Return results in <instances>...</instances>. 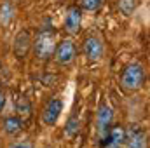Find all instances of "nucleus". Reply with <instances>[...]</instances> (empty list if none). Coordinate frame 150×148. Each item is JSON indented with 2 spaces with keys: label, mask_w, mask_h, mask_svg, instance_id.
I'll return each mask as SVG.
<instances>
[{
  "label": "nucleus",
  "mask_w": 150,
  "mask_h": 148,
  "mask_svg": "<svg viewBox=\"0 0 150 148\" xmlns=\"http://www.w3.org/2000/svg\"><path fill=\"white\" fill-rule=\"evenodd\" d=\"M56 45H58V42H56V32H54L52 26H42L38 30L33 44H32L33 54L40 61H49L54 56Z\"/></svg>",
  "instance_id": "obj_1"
},
{
  "label": "nucleus",
  "mask_w": 150,
  "mask_h": 148,
  "mask_svg": "<svg viewBox=\"0 0 150 148\" xmlns=\"http://www.w3.org/2000/svg\"><path fill=\"white\" fill-rule=\"evenodd\" d=\"M145 84V70L140 63H129L120 73V87L126 92H136Z\"/></svg>",
  "instance_id": "obj_2"
},
{
  "label": "nucleus",
  "mask_w": 150,
  "mask_h": 148,
  "mask_svg": "<svg viewBox=\"0 0 150 148\" xmlns=\"http://www.w3.org/2000/svg\"><path fill=\"white\" fill-rule=\"evenodd\" d=\"M54 61L59 65V66H70L77 58V47H75L74 40L72 38H65L61 40L58 45H56V51H54Z\"/></svg>",
  "instance_id": "obj_3"
},
{
  "label": "nucleus",
  "mask_w": 150,
  "mask_h": 148,
  "mask_svg": "<svg viewBox=\"0 0 150 148\" xmlns=\"http://www.w3.org/2000/svg\"><path fill=\"white\" fill-rule=\"evenodd\" d=\"M124 148H149V134L143 127L131 124L126 129Z\"/></svg>",
  "instance_id": "obj_4"
},
{
  "label": "nucleus",
  "mask_w": 150,
  "mask_h": 148,
  "mask_svg": "<svg viewBox=\"0 0 150 148\" xmlns=\"http://www.w3.org/2000/svg\"><path fill=\"white\" fill-rule=\"evenodd\" d=\"M112 118H113L112 108L107 103H101L98 111H96V131H98V141L100 143L107 138V134L112 127Z\"/></svg>",
  "instance_id": "obj_5"
},
{
  "label": "nucleus",
  "mask_w": 150,
  "mask_h": 148,
  "mask_svg": "<svg viewBox=\"0 0 150 148\" xmlns=\"http://www.w3.org/2000/svg\"><path fill=\"white\" fill-rule=\"evenodd\" d=\"M82 51H84V56L89 63H98L101 58H103V52H105V47H103V42L94 35H89V37L84 40V45H82Z\"/></svg>",
  "instance_id": "obj_6"
},
{
  "label": "nucleus",
  "mask_w": 150,
  "mask_h": 148,
  "mask_svg": "<svg viewBox=\"0 0 150 148\" xmlns=\"http://www.w3.org/2000/svg\"><path fill=\"white\" fill-rule=\"evenodd\" d=\"M61 111H63V101L59 98H51L42 108V124L49 127L54 125L61 117Z\"/></svg>",
  "instance_id": "obj_7"
},
{
  "label": "nucleus",
  "mask_w": 150,
  "mask_h": 148,
  "mask_svg": "<svg viewBox=\"0 0 150 148\" xmlns=\"http://www.w3.org/2000/svg\"><path fill=\"white\" fill-rule=\"evenodd\" d=\"M32 37L28 33V30H19L14 37V44H12V51H14V56L18 59H25L32 49Z\"/></svg>",
  "instance_id": "obj_8"
},
{
  "label": "nucleus",
  "mask_w": 150,
  "mask_h": 148,
  "mask_svg": "<svg viewBox=\"0 0 150 148\" xmlns=\"http://www.w3.org/2000/svg\"><path fill=\"white\" fill-rule=\"evenodd\" d=\"M80 26H82V9L79 5L68 7L67 16H65V32L70 35H75L80 32Z\"/></svg>",
  "instance_id": "obj_9"
},
{
  "label": "nucleus",
  "mask_w": 150,
  "mask_h": 148,
  "mask_svg": "<svg viewBox=\"0 0 150 148\" xmlns=\"http://www.w3.org/2000/svg\"><path fill=\"white\" fill-rule=\"evenodd\" d=\"M124 140H126V129L122 125H112L107 138L100 145L101 148H124Z\"/></svg>",
  "instance_id": "obj_10"
},
{
  "label": "nucleus",
  "mask_w": 150,
  "mask_h": 148,
  "mask_svg": "<svg viewBox=\"0 0 150 148\" xmlns=\"http://www.w3.org/2000/svg\"><path fill=\"white\" fill-rule=\"evenodd\" d=\"M23 125H25V118H21V117H18V115H9V117H5V118L2 120V129H4V132H5L7 136H16V134H19L21 129H23Z\"/></svg>",
  "instance_id": "obj_11"
},
{
  "label": "nucleus",
  "mask_w": 150,
  "mask_h": 148,
  "mask_svg": "<svg viewBox=\"0 0 150 148\" xmlns=\"http://www.w3.org/2000/svg\"><path fill=\"white\" fill-rule=\"evenodd\" d=\"M14 16H16V7L11 0H5L2 5H0V25L2 26H9L12 21H14Z\"/></svg>",
  "instance_id": "obj_12"
},
{
  "label": "nucleus",
  "mask_w": 150,
  "mask_h": 148,
  "mask_svg": "<svg viewBox=\"0 0 150 148\" xmlns=\"http://www.w3.org/2000/svg\"><path fill=\"white\" fill-rule=\"evenodd\" d=\"M16 111L23 118H26V117L32 115V103H30V99L25 94L23 96H18V99H16Z\"/></svg>",
  "instance_id": "obj_13"
},
{
  "label": "nucleus",
  "mask_w": 150,
  "mask_h": 148,
  "mask_svg": "<svg viewBox=\"0 0 150 148\" xmlns=\"http://www.w3.org/2000/svg\"><path fill=\"white\" fill-rule=\"evenodd\" d=\"M117 9L124 16H131L136 11V0H117Z\"/></svg>",
  "instance_id": "obj_14"
},
{
  "label": "nucleus",
  "mask_w": 150,
  "mask_h": 148,
  "mask_svg": "<svg viewBox=\"0 0 150 148\" xmlns=\"http://www.w3.org/2000/svg\"><path fill=\"white\" fill-rule=\"evenodd\" d=\"M79 129H80V120H79L77 115H72V117L68 118L67 125H65V134H67L68 138H74L75 134L79 132Z\"/></svg>",
  "instance_id": "obj_15"
},
{
  "label": "nucleus",
  "mask_w": 150,
  "mask_h": 148,
  "mask_svg": "<svg viewBox=\"0 0 150 148\" xmlns=\"http://www.w3.org/2000/svg\"><path fill=\"white\" fill-rule=\"evenodd\" d=\"M103 0H80V9L89 11V12H96L101 7Z\"/></svg>",
  "instance_id": "obj_16"
},
{
  "label": "nucleus",
  "mask_w": 150,
  "mask_h": 148,
  "mask_svg": "<svg viewBox=\"0 0 150 148\" xmlns=\"http://www.w3.org/2000/svg\"><path fill=\"white\" fill-rule=\"evenodd\" d=\"M9 148H35L32 141H26V140H21V141H14Z\"/></svg>",
  "instance_id": "obj_17"
},
{
  "label": "nucleus",
  "mask_w": 150,
  "mask_h": 148,
  "mask_svg": "<svg viewBox=\"0 0 150 148\" xmlns=\"http://www.w3.org/2000/svg\"><path fill=\"white\" fill-rule=\"evenodd\" d=\"M4 105H5V94L0 91V111H2V108H4Z\"/></svg>",
  "instance_id": "obj_18"
},
{
  "label": "nucleus",
  "mask_w": 150,
  "mask_h": 148,
  "mask_svg": "<svg viewBox=\"0 0 150 148\" xmlns=\"http://www.w3.org/2000/svg\"><path fill=\"white\" fill-rule=\"evenodd\" d=\"M45 148H52V147H45Z\"/></svg>",
  "instance_id": "obj_19"
}]
</instances>
